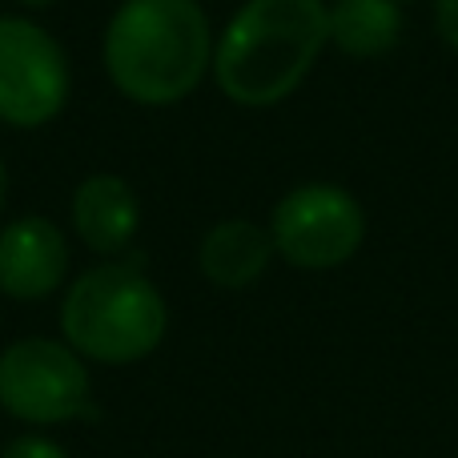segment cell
Instances as JSON below:
<instances>
[{
	"mask_svg": "<svg viewBox=\"0 0 458 458\" xmlns=\"http://www.w3.org/2000/svg\"><path fill=\"white\" fill-rule=\"evenodd\" d=\"M0 458H69V454H64L61 443H53L45 435H21L0 451Z\"/></svg>",
	"mask_w": 458,
	"mask_h": 458,
	"instance_id": "11",
	"label": "cell"
},
{
	"mask_svg": "<svg viewBox=\"0 0 458 458\" xmlns=\"http://www.w3.org/2000/svg\"><path fill=\"white\" fill-rule=\"evenodd\" d=\"M394 4H398V8H406V4H419V0H394Z\"/></svg>",
	"mask_w": 458,
	"mask_h": 458,
	"instance_id": "15",
	"label": "cell"
},
{
	"mask_svg": "<svg viewBox=\"0 0 458 458\" xmlns=\"http://www.w3.org/2000/svg\"><path fill=\"white\" fill-rule=\"evenodd\" d=\"M330 45L326 0H245L214 40V81L242 109L282 105Z\"/></svg>",
	"mask_w": 458,
	"mask_h": 458,
	"instance_id": "2",
	"label": "cell"
},
{
	"mask_svg": "<svg viewBox=\"0 0 458 458\" xmlns=\"http://www.w3.org/2000/svg\"><path fill=\"white\" fill-rule=\"evenodd\" d=\"M69 222L81 245L101 258H117L141 229V201L121 174H89L72 190Z\"/></svg>",
	"mask_w": 458,
	"mask_h": 458,
	"instance_id": "8",
	"label": "cell"
},
{
	"mask_svg": "<svg viewBox=\"0 0 458 458\" xmlns=\"http://www.w3.org/2000/svg\"><path fill=\"white\" fill-rule=\"evenodd\" d=\"M274 237L250 217H225L209 225L198 245V269L217 290H250L274 261Z\"/></svg>",
	"mask_w": 458,
	"mask_h": 458,
	"instance_id": "9",
	"label": "cell"
},
{
	"mask_svg": "<svg viewBox=\"0 0 458 458\" xmlns=\"http://www.w3.org/2000/svg\"><path fill=\"white\" fill-rule=\"evenodd\" d=\"M101 61L125 101L165 109L209 77L214 29L198 0H121L105 24Z\"/></svg>",
	"mask_w": 458,
	"mask_h": 458,
	"instance_id": "1",
	"label": "cell"
},
{
	"mask_svg": "<svg viewBox=\"0 0 458 458\" xmlns=\"http://www.w3.org/2000/svg\"><path fill=\"white\" fill-rule=\"evenodd\" d=\"M274 253L298 269H338L362 250L366 209L334 182L293 185L269 214Z\"/></svg>",
	"mask_w": 458,
	"mask_h": 458,
	"instance_id": "5",
	"label": "cell"
},
{
	"mask_svg": "<svg viewBox=\"0 0 458 458\" xmlns=\"http://www.w3.org/2000/svg\"><path fill=\"white\" fill-rule=\"evenodd\" d=\"M0 411L29 427L97 414L89 366L69 342L21 338L0 354Z\"/></svg>",
	"mask_w": 458,
	"mask_h": 458,
	"instance_id": "4",
	"label": "cell"
},
{
	"mask_svg": "<svg viewBox=\"0 0 458 458\" xmlns=\"http://www.w3.org/2000/svg\"><path fill=\"white\" fill-rule=\"evenodd\" d=\"M435 32L451 53H458V0H435Z\"/></svg>",
	"mask_w": 458,
	"mask_h": 458,
	"instance_id": "12",
	"label": "cell"
},
{
	"mask_svg": "<svg viewBox=\"0 0 458 458\" xmlns=\"http://www.w3.org/2000/svg\"><path fill=\"white\" fill-rule=\"evenodd\" d=\"M330 45L354 61H378L403 40V8L394 0H330Z\"/></svg>",
	"mask_w": 458,
	"mask_h": 458,
	"instance_id": "10",
	"label": "cell"
},
{
	"mask_svg": "<svg viewBox=\"0 0 458 458\" xmlns=\"http://www.w3.org/2000/svg\"><path fill=\"white\" fill-rule=\"evenodd\" d=\"M169 330L161 290L133 261H101L72 277L61 301V334L81 358L129 366L149 358Z\"/></svg>",
	"mask_w": 458,
	"mask_h": 458,
	"instance_id": "3",
	"label": "cell"
},
{
	"mask_svg": "<svg viewBox=\"0 0 458 458\" xmlns=\"http://www.w3.org/2000/svg\"><path fill=\"white\" fill-rule=\"evenodd\" d=\"M16 4H21V8H48L53 0H16Z\"/></svg>",
	"mask_w": 458,
	"mask_h": 458,
	"instance_id": "14",
	"label": "cell"
},
{
	"mask_svg": "<svg viewBox=\"0 0 458 458\" xmlns=\"http://www.w3.org/2000/svg\"><path fill=\"white\" fill-rule=\"evenodd\" d=\"M69 56L61 40L29 16H0V121L40 129L69 105Z\"/></svg>",
	"mask_w": 458,
	"mask_h": 458,
	"instance_id": "6",
	"label": "cell"
},
{
	"mask_svg": "<svg viewBox=\"0 0 458 458\" xmlns=\"http://www.w3.org/2000/svg\"><path fill=\"white\" fill-rule=\"evenodd\" d=\"M4 206H8V165L0 161V214H4Z\"/></svg>",
	"mask_w": 458,
	"mask_h": 458,
	"instance_id": "13",
	"label": "cell"
},
{
	"mask_svg": "<svg viewBox=\"0 0 458 458\" xmlns=\"http://www.w3.org/2000/svg\"><path fill=\"white\" fill-rule=\"evenodd\" d=\"M69 277V237L40 214L16 217L0 229V293L13 301H40Z\"/></svg>",
	"mask_w": 458,
	"mask_h": 458,
	"instance_id": "7",
	"label": "cell"
}]
</instances>
